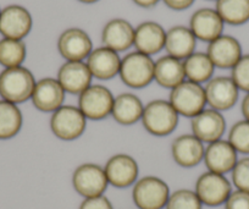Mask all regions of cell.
<instances>
[{"mask_svg": "<svg viewBox=\"0 0 249 209\" xmlns=\"http://www.w3.org/2000/svg\"><path fill=\"white\" fill-rule=\"evenodd\" d=\"M35 86V76L26 67H9L0 73V97L6 102H26L32 97Z\"/></svg>", "mask_w": 249, "mask_h": 209, "instance_id": "1", "label": "cell"}, {"mask_svg": "<svg viewBox=\"0 0 249 209\" xmlns=\"http://www.w3.org/2000/svg\"><path fill=\"white\" fill-rule=\"evenodd\" d=\"M141 120L149 133L161 137L174 132L178 124V114L170 102L155 99L145 105Z\"/></svg>", "mask_w": 249, "mask_h": 209, "instance_id": "2", "label": "cell"}, {"mask_svg": "<svg viewBox=\"0 0 249 209\" xmlns=\"http://www.w3.org/2000/svg\"><path fill=\"white\" fill-rule=\"evenodd\" d=\"M154 64L149 55L140 52L127 54L121 60L119 75L131 88H144L154 80Z\"/></svg>", "mask_w": 249, "mask_h": 209, "instance_id": "3", "label": "cell"}, {"mask_svg": "<svg viewBox=\"0 0 249 209\" xmlns=\"http://www.w3.org/2000/svg\"><path fill=\"white\" fill-rule=\"evenodd\" d=\"M170 104L177 114L186 117H195L203 112L207 104L205 91L200 85L191 81H183L170 93Z\"/></svg>", "mask_w": 249, "mask_h": 209, "instance_id": "4", "label": "cell"}, {"mask_svg": "<svg viewBox=\"0 0 249 209\" xmlns=\"http://www.w3.org/2000/svg\"><path fill=\"white\" fill-rule=\"evenodd\" d=\"M87 125V119L80 108L61 105L50 117V129L57 138L73 141L82 136Z\"/></svg>", "mask_w": 249, "mask_h": 209, "instance_id": "5", "label": "cell"}, {"mask_svg": "<svg viewBox=\"0 0 249 209\" xmlns=\"http://www.w3.org/2000/svg\"><path fill=\"white\" fill-rule=\"evenodd\" d=\"M133 202L140 209H162L170 197L166 182L155 176H145L136 182Z\"/></svg>", "mask_w": 249, "mask_h": 209, "instance_id": "6", "label": "cell"}, {"mask_svg": "<svg viewBox=\"0 0 249 209\" xmlns=\"http://www.w3.org/2000/svg\"><path fill=\"white\" fill-rule=\"evenodd\" d=\"M114 99L112 93L104 86H89L80 95L78 108L86 119L102 120L111 114Z\"/></svg>", "mask_w": 249, "mask_h": 209, "instance_id": "7", "label": "cell"}, {"mask_svg": "<svg viewBox=\"0 0 249 209\" xmlns=\"http://www.w3.org/2000/svg\"><path fill=\"white\" fill-rule=\"evenodd\" d=\"M104 169L97 164H82L73 171L72 185L78 194L85 198L102 196L107 187Z\"/></svg>", "mask_w": 249, "mask_h": 209, "instance_id": "8", "label": "cell"}, {"mask_svg": "<svg viewBox=\"0 0 249 209\" xmlns=\"http://www.w3.org/2000/svg\"><path fill=\"white\" fill-rule=\"evenodd\" d=\"M231 193V184L221 174L208 171L199 176L196 182V194L202 204L217 207L225 203Z\"/></svg>", "mask_w": 249, "mask_h": 209, "instance_id": "9", "label": "cell"}, {"mask_svg": "<svg viewBox=\"0 0 249 209\" xmlns=\"http://www.w3.org/2000/svg\"><path fill=\"white\" fill-rule=\"evenodd\" d=\"M32 28L30 11L20 5H9L0 11V33L4 38L21 40Z\"/></svg>", "mask_w": 249, "mask_h": 209, "instance_id": "10", "label": "cell"}, {"mask_svg": "<svg viewBox=\"0 0 249 209\" xmlns=\"http://www.w3.org/2000/svg\"><path fill=\"white\" fill-rule=\"evenodd\" d=\"M207 103L217 112L229 110L238 100V88L231 77L217 76L208 81L204 88Z\"/></svg>", "mask_w": 249, "mask_h": 209, "instance_id": "11", "label": "cell"}, {"mask_svg": "<svg viewBox=\"0 0 249 209\" xmlns=\"http://www.w3.org/2000/svg\"><path fill=\"white\" fill-rule=\"evenodd\" d=\"M57 49L68 61H82L89 57L93 44L89 36L80 28H69L60 35Z\"/></svg>", "mask_w": 249, "mask_h": 209, "instance_id": "12", "label": "cell"}, {"mask_svg": "<svg viewBox=\"0 0 249 209\" xmlns=\"http://www.w3.org/2000/svg\"><path fill=\"white\" fill-rule=\"evenodd\" d=\"M192 132L202 142L212 143L221 139L226 129V121L221 113L214 109H204L192 117Z\"/></svg>", "mask_w": 249, "mask_h": 209, "instance_id": "13", "label": "cell"}, {"mask_svg": "<svg viewBox=\"0 0 249 209\" xmlns=\"http://www.w3.org/2000/svg\"><path fill=\"white\" fill-rule=\"evenodd\" d=\"M104 171L109 184L124 189L131 186L137 180L138 165L131 155L116 154L107 160Z\"/></svg>", "mask_w": 249, "mask_h": 209, "instance_id": "14", "label": "cell"}, {"mask_svg": "<svg viewBox=\"0 0 249 209\" xmlns=\"http://www.w3.org/2000/svg\"><path fill=\"white\" fill-rule=\"evenodd\" d=\"M92 74L83 61H68L57 73V81L64 91L71 95H81L92 82Z\"/></svg>", "mask_w": 249, "mask_h": 209, "instance_id": "15", "label": "cell"}, {"mask_svg": "<svg viewBox=\"0 0 249 209\" xmlns=\"http://www.w3.org/2000/svg\"><path fill=\"white\" fill-rule=\"evenodd\" d=\"M64 98H65V91L61 87L59 81L47 77L36 82L31 99L33 105L40 112L54 113L61 107Z\"/></svg>", "mask_w": 249, "mask_h": 209, "instance_id": "16", "label": "cell"}, {"mask_svg": "<svg viewBox=\"0 0 249 209\" xmlns=\"http://www.w3.org/2000/svg\"><path fill=\"white\" fill-rule=\"evenodd\" d=\"M207 55L215 67L232 69L242 57V47L231 36H220L208 45Z\"/></svg>", "mask_w": 249, "mask_h": 209, "instance_id": "17", "label": "cell"}, {"mask_svg": "<svg viewBox=\"0 0 249 209\" xmlns=\"http://www.w3.org/2000/svg\"><path fill=\"white\" fill-rule=\"evenodd\" d=\"M224 23L216 10L209 8L199 9L191 18L190 30L197 39L210 43L222 36Z\"/></svg>", "mask_w": 249, "mask_h": 209, "instance_id": "18", "label": "cell"}, {"mask_svg": "<svg viewBox=\"0 0 249 209\" xmlns=\"http://www.w3.org/2000/svg\"><path fill=\"white\" fill-rule=\"evenodd\" d=\"M204 163L209 171L224 175L232 171L236 165L237 152L229 141L217 139L205 148Z\"/></svg>", "mask_w": 249, "mask_h": 209, "instance_id": "19", "label": "cell"}, {"mask_svg": "<svg viewBox=\"0 0 249 209\" xmlns=\"http://www.w3.org/2000/svg\"><path fill=\"white\" fill-rule=\"evenodd\" d=\"M205 148L203 142L195 134L178 136L171 146L172 158L183 168H193L204 159Z\"/></svg>", "mask_w": 249, "mask_h": 209, "instance_id": "20", "label": "cell"}, {"mask_svg": "<svg viewBox=\"0 0 249 209\" xmlns=\"http://www.w3.org/2000/svg\"><path fill=\"white\" fill-rule=\"evenodd\" d=\"M102 42L104 43V47L114 52H124L133 45L135 28L128 21L114 19L103 28Z\"/></svg>", "mask_w": 249, "mask_h": 209, "instance_id": "21", "label": "cell"}, {"mask_svg": "<svg viewBox=\"0 0 249 209\" xmlns=\"http://www.w3.org/2000/svg\"><path fill=\"white\" fill-rule=\"evenodd\" d=\"M121 59L119 54L107 47L92 50L87 57V66L93 77L98 80H111L119 74Z\"/></svg>", "mask_w": 249, "mask_h": 209, "instance_id": "22", "label": "cell"}, {"mask_svg": "<svg viewBox=\"0 0 249 209\" xmlns=\"http://www.w3.org/2000/svg\"><path fill=\"white\" fill-rule=\"evenodd\" d=\"M166 32L157 22L147 21L135 30V44L137 52L145 55H153L159 53L165 47Z\"/></svg>", "mask_w": 249, "mask_h": 209, "instance_id": "23", "label": "cell"}, {"mask_svg": "<svg viewBox=\"0 0 249 209\" xmlns=\"http://www.w3.org/2000/svg\"><path fill=\"white\" fill-rule=\"evenodd\" d=\"M197 38L190 28L183 26H175L166 32L165 49L170 57L176 59H187L196 49Z\"/></svg>", "mask_w": 249, "mask_h": 209, "instance_id": "24", "label": "cell"}, {"mask_svg": "<svg viewBox=\"0 0 249 209\" xmlns=\"http://www.w3.org/2000/svg\"><path fill=\"white\" fill-rule=\"evenodd\" d=\"M186 78L183 62L170 55L162 57L154 64V80L164 88L177 87Z\"/></svg>", "mask_w": 249, "mask_h": 209, "instance_id": "25", "label": "cell"}, {"mask_svg": "<svg viewBox=\"0 0 249 209\" xmlns=\"http://www.w3.org/2000/svg\"><path fill=\"white\" fill-rule=\"evenodd\" d=\"M143 110L144 107L137 95L132 93H122L114 99L111 115L115 121L128 126L142 119Z\"/></svg>", "mask_w": 249, "mask_h": 209, "instance_id": "26", "label": "cell"}, {"mask_svg": "<svg viewBox=\"0 0 249 209\" xmlns=\"http://www.w3.org/2000/svg\"><path fill=\"white\" fill-rule=\"evenodd\" d=\"M184 75L188 81L200 85L212 80L214 74V64L204 53H193L192 55L184 59L183 62Z\"/></svg>", "mask_w": 249, "mask_h": 209, "instance_id": "27", "label": "cell"}, {"mask_svg": "<svg viewBox=\"0 0 249 209\" xmlns=\"http://www.w3.org/2000/svg\"><path fill=\"white\" fill-rule=\"evenodd\" d=\"M216 13L225 23L243 25L249 21V0H216Z\"/></svg>", "mask_w": 249, "mask_h": 209, "instance_id": "28", "label": "cell"}, {"mask_svg": "<svg viewBox=\"0 0 249 209\" xmlns=\"http://www.w3.org/2000/svg\"><path fill=\"white\" fill-rule=\"evenodd\" d=\"M22 127V113L14 103L0 100V139H10Z\"/></svg>", "mask_w": 249, "mask_h": 209, "instance_id": "29", "label": "cell"}, {"mask_svg": "<svg viewBox=\"0 0 249 209\" xmlns=\"http://www.w3.org/2000/svg\"><path fill=\"white\" fill-rule=\"evenodd\" d=\"M27 49L22 40L3 38L0 40V65L5 69L21 66L26 59Z\"/></svg>", "mask_w": 249, "mask_h": 209, "instance_id": "30", "label": "cell"}, {"mask_svg": "<svg viewBox=\"0 0 249 209\" xmlns=\"http://www.w3.org/2000/svg\"><path fill=\"white\" fill-rule=\"evenodd\" d=\"M230 145L236 150L237 153L249 154V121L241 120L231 127L229 132Z\"/></svg>", "mask_w": 249, "mask_h": 209, "instance_id": "31", "label": "cell"}, {"mask_svg": "<svg viewBox=\"0 0 249 209\" xmlns=\"http://www.w3.org/2000/svg\"><path fill=\"white\" fill-rule=\"evenodd\" d=\"M166 209H202V202L191 190H177L170 194Z\"/></svg>", "mask_w": 249, "mask_h": 209, "instance_id": "32", "label": "cell"}, {"mask_svg": "<svg viewBox=\"0 0 249 209\" xmlns=\"http://www.w3.org/2000/svg\"><path fill=\"white\" fill-rule=\"evenodd\" d=\"M231 78L238 90L249 93V54L242 55L232 67Z\"/></svg>", "mask_w": 249, "mask_h": 209, "instance_id": "33", "label": "cell"}, {"mask_svg": "<svg viewBox=\"0 0 249 209\" xmlns=\"http://www.w3.org/2000/svg\"><path fill=\"white\" fill-rule=\"evenodd\" d=\"M232 182L237 190L249 192V157L237 160L232 169Z\"/></svg>", "mask_w": 249, "mask_h": 209, "instance_id": "34", "label": "cell"}, {"mask_svg": "<svg viewBox=\"0 0 249 209\" xmlns=\"http://www.w3.org/2000/svg\"><path fill=\"white\" fill-rule=\"evenodd\" d=\"M225 209H249V192L241 190L231 192L225 202Z\"/></svg>", "mask_w": 249, "mask_h": 209, "instance_id": "35", "label": "cell"}, {"mask_svg": "<svg viewBox=\"0 0 249 209\" xmlns=\"http://www.w3.org/2000/svg\"><path fill=\"white\" fill-rule=\"evenodd\" d=\"M80 209H114L109 199L105 196H97L86 198L81 203Z\"/></svg>", "mask_w": 249, "mask_h": 209, "instance_id": "36", "label": "cell"}, {"mask_svg": "<svg viewBox=\"0 0 249 209\" xmlns=\"http://www.w3.org/2000/svg\"><path fill=\"white\" fill-rule=\"evenodd\" d=\"M164 3L166 4L167 8L172 9V10L181 11L190 8L195 3V0H164Z\"/></svg>", "mask_w": 249, "mask_h": 209, "instance_id": "37", "label": "cell"}, {"mask_svg": "<svg viewBox=\"0 0 249 209\" xmlns=\"http://www.w3.org/2000/svg\"><path fill=\"white\" fill-rule=\"evenodd\" d=\"M241 110H242V114H243L244 116V120H248L249 121V93H247L246 97H244L243 100H242Z\"/></svg>", "mask_w": 249, "mask_h": 209, "instance_id": "38", "label": "cell"}, {"mask_svg": "<svg viewBox=\"0 0 249 209\" xmlns=\"http://www.w3.org/2000/svg\"><path fill=\"white\" fill-rule=\"evenodd\" d=\"M133 1L142 8H152V6L157 5L159 0H133Z\"/></svg>", "mask_w": 249, "mask_h": 209, "instance_id": "39", "label": "cell"}, {"mask_svg": "<svg viewBox=\"0 0 249 209\" xmlns=\"http://www.w3.org/2000/svg\"><path fill=\"white\" fill-rule=\"evenodd\" d=\"M81 3H85V4H93V3H97L98 0H78Z\"/></svg>", "mask_w": 249, "mask_h": 209, "instance_id": "40", "label": "cell"}, {"mask_svg": "<svg viewBox=\"0 0 249 209\" xmlns=\"http://www.w3.org/2000/svg\"><path fill=\"white\" fill-rule=\"evenodd\" d=\"M0 11H1V10H0Z\"/></svg>", "mask_w": 249, "mask_h": 209, "instance_id": "41", "label": "cell"}]
</instances>
